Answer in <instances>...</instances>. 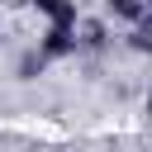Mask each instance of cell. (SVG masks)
I'll return each instance as SVG.
<instances>
[{
    "label": "cell",
    "instance_id": "6da1fadb",
    "mask_svg": "<svg viewBox=\"0 0 152 152\" xmlns=\"http://www.w3.org/2000/svg\"><path fill=\"white\" fill-rule=\"evenodd\" d=\"M38 52H43L48 62H52V57H71V52H76V24H52V28L43 33Z\"/></svg>",
    "mask_w": 152,
    "mask_h": 152
},
{
    "label": "cell",
    "instance_id": "7a4b0ae2",
    "mask_svg": "<svg viewBox=\"0 0 152 152\" xmlns=\"http://www.w3.org/2000/svg\"><path fill=\"white\" fill-rule=\"evenodd\" d=\"M109 14H119V19L138 24V19H147V14H152V0H109Z\"/></svg>",
    "mask_w": 152,
    "mask_h": 152
},
{
    "label": "cell",
    "instance_id": "3957f363",
    "mask_svg": "<svg viewBox=\"0 0 152 152\" xmlns=\"http://www.w3.org/2000/svg\"><path fill=\"white\" fill-rule=\"evenodd\" d=\"M52 24H76V0H33Z\"/></svg>",
    "mask_w": 152,
    "mask_h": 152
},
{
    "label": "cell",
    "instance_id": "277c9868",
    "mask_svg": "<svg viewBox=\"0 0 152 152\" xmlns=\"http://www.w3.org/2000/svg\"><path fill=\"white\" fill-rule=\"evenodd\" d=\"M76 43H86V48H104V43H109V28H104V19H86Z\"/></svg>",
    "mask_w": 152,
    "mask_h": 152
},
{
    "label": "cell",
    "instance_id": "5b68a950",
    "mask_svg": "<svg viewBox=\"0 0 152 152\" xmlns=\"http://www.w3.org/2000/svg\"><path fill=\"white\" fill-rule=\"evenodd\" d=\"M128 48H133V52H152V14L133 24V33H128Z\"/></svg>",
    "mask_w": 152,
    "mask_h": 152
},
{
    "label": "cell",
    "instance_id": "8992f818",
    "mask_svg": "<svg viewBox=\"0 0 152 152\" xmlns=\"http://www.w3.org/2000/svg\"><path fill=\"white\" fill-rule=\"evenodd\" d=\"M43 66H48V57H43V52H24V57H19V76H24V81H33Z\"/></svg>",
    "mask_w": 152,
    "mask_h": 152
},
{
    "label": "cell",
    "instance_id": "52a82bcc",
    "mask_svg": "<svg viewBox=\"0 0 152 152\" xmlns=\"http://www.w3.org/2000/svg\"><path fill=\"white\" fill-rule=\"evenodd\" d=\"M147 114H152V95H147Z\"/></svg>",
    "mask_w": 152,
    "mask_h": 152
}]
</instances>
